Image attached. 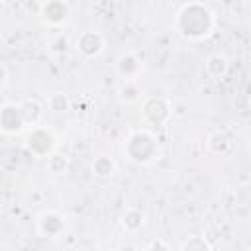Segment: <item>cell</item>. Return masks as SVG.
I'll list each match as a JSON object with an SVG mask.
<instances>
[{"label":"cell","mask_w":251,"mask_h":251,"mask_svg":"<svg viewBox=\"0 0 251 251\" xmlns=\"http://www.w3.org/2000/svg\"><path fill=\"white\" fill-rule=\"evenodd\" d=\"M175 29L188 41H202L214 33L216 16L208 6L200 2H188L182 4L175 16Z\"/></svg>","instance_id":"obj_1"},{"label":"cell","mask_w":251,"mask_h":251,"mask_svg":"<svg viewBox=\"0 0 251 251\" xmlns=\"http://www.w3.org/2000/svg\"><path fill=\"white\" fill-rule=\"evenodd\" d=\"M124 153L133 165H151L161 157V145L153 131L135 129L127 135L124 143Z\"/></svg>","instance_id":"obj_2"},{"label":"cell","mask_w":251,"mask_h":251,"mask_svg":"<svg viewBox=\"0 0 251 251\" xmlns=\"http://www.w3.org/2000/svg\"><path fill=\"white\" fill-rule=\"evenodd\" d=\"M25 149L37 157V159H47L51 153L57 151V137L55 133L45 127V126H35V127H29L27 135H25V141H24Z\"/></svg>","instance_id":"obj_3"},{"label":"cell","mask_w":251,"mask_h":251,"mask_svg":"<svg viewBox=\"0 0 251 251\" xmlns=\"http://www.w3.org/2000/svg\"><path fill=\"white\" fill-rule=\"evenodd\" d=\"M141 116H143V120L147 124L163 127L173 116V106L163 96H143V100H141Z\"/></svg>","instance_id":"obj_4"},{"label":"cell","mask_w":251,"mask_h":251,"mask_svg":"<svg viewBox=\"0 0 251 251\" xmlns=\"http://www.w3.org/2000/svg\"><path fill=\"white\" fill-rule=\"evenodd\" d=\"M25 120L20 108V102H8L0 106V131L6 135H18L25 129Z\"/></svg>","instance_id":"obj_5"},{"label":"cell","mask_w":251,"mask_h":251,"mask_svg":"<svg viewBox=\"0 0 251 251\" xmlns=\"http://www.w3.org/2000/svg\"><path fill=\"white\" fill-rule=\"evenodd\" d=\"M106 47V41H104V35L100 31H94V29H86L82 31L76 41H75V49L78 55H82L84 59H94L98 55H102Z\"/></svg>","instance_id":"obj_6"},{"label":"cell","mask_w":251,"mask_h":251,"mask_svg":"<svg viewBox=\"0 0 251 251\" xmlns=\"http://www.w3.org/2000/svg\"><path fill=\"white\" fill-rule=\"evenodd\" d=\"M35 227L41 237H59L67 227V220L57 210H45L37 216Z\"/></svg>","instance_id":"obj_7"},{"label":"cell","mask_w":251,"mask_h":251,"mask_svg":"<svg viewBox=\"0 0 251 251\" xmlns=\"http://www.w3.org/2000/svg\"><path fill=\"white\" fill-rule=\"evenodd\" d=\"M39 18L45 25H51V27H59V25H65L69 20H71V6L67 2H45L39 6Z\"/></svg>","instance_id":"obj_8"},{"label":"cell","mask_w":251,"mask_h":251,"mask_svg":"<svg viewBox=\"0 0 251 251\" xmlns=\"http://www.w3.org/2000/svg\"><path fill=\"white\" fill-rule=\"evenodd\" d=\"M116 73L120 75L122 80H137L143 73V63L135 53L124 51L116 59Z\"/></svg>","instance_id":"obj_9"},{"label":"cell","mask_w":251,"mask_h":251,"mask_svg":"<svg viewBox=\"0 0 251 251\" xmlns=\"http://www.w3.org/2000/svg\"><path fill=\"white\" fill-rule=\"evenodd\" d=\"M20 108H22V114H24V120H25V126L27 127H35L39 126L41 118H43V106L35 100V98H25L20 102Z\"/></svg>","instance_id":"obj_10"},{"label":"cell","mask_w":251,"mask_h":251,"mask_svg":"<svg viewBox=\"0 0 251 251\" xmlns=\"http://www.w3.org/2000/svg\"><path fill=\"white\" fill-rule=\"evenodd\" d=\"M118 98L124 104H137L143 100V90L137 80H122L118 86Z\"/></svg>","instance_id":"obj_11"},{"label":"cell","mask_w":251,"mask_h":251,"mask_svg":"<svg viewBox=\"0 0 251 251\" xmlns=\"http://www.w3.org/2000/svg\"><path fill=\"white\" fill-rule=\"evenodd\" d=\"M114 173H116V161L112 157H108V155L102 153V155H96L92 159V175L96 178L106 180V178H112Z\"/></svg>","instance_id":"obj_12"},{"label":"cell","mask_w":251,"mask_h":251,"mask_svg":"<svg viewBox=\"0 0 251 251\" xmlns=\"http://www.w3.org/2000/svg\"><path fill=\"white\" fill-rule=\"evenodd\" d=\"M227 69H229V63H227V59L224 55H212V57H208V61L204 65L206 75L210 78H214V80L224 78L226 73H227Z\"/></svg>","instance_id":"obj_13"},{"label":"cell","mask_w":251,"mask_h":251,"mask_svg":"<svg viewBox=\"0 0 251 251\" xmlns=\"http://www.w3.org/2000/svg\"><path fill=\"white\" fill-rule=\"evenodd\" d=\"M122 227L126 229V231H129V233H133V231H137V229H141L143 227V224H145V214L139 210V208H127L124 214H122Z\"/></svg>","instance_id":"obj_14"},{"label":"cell","mask_w":251,"mask_h":251,"mask_svg":"<svg viewBox=\"0 0 251 251\" xmlns=\"http://www.w3.org/2000/svg\"><path fill=\"white\" fill-rule=\"evenodd\" d=\"M206 147H208V151L214 153V155H226V153L231 149V141H229V137H227L226 133L214 131V133L208 137Z\"/></svg>","instance_id":"obj_15"},{"label":"cell","mask_w":251,"mask_h":251,"mask_svg":"<svg viewBox=\"0 0 251 251\" xmlns=\"http://www.w3.org/2000/svg\"><path fill=\"white\" fill-rule=\"evenodd\" d=\"M45 167H47V171H49L51 175H65V173L69 171L71 163H69V157H67L65 153L55 151V153H51V155L45 159Z\"/></svg>","instance_id":"obj_16"},{"label":"cell","mask_w":251,"mask_h":251,"mask_svg":"<svg viewBox=\"0 0 251 251\" xmlns=\"http://www.w3.org/2000/svg\"><path fill=\"white\" fill-rule=\"evenodd\" d=\"M47 108L55 114H65V112L71 110V100L65 92H53L47 98Z\"/></svg>","instance_id":"obj_17"},{"label":"cell","mask_w":251,"mask_h":251,"mask_svg":"<svg viewBox=\"0 0 251 251\" xmlns=\"http://www.w3.org/2000/svg\"><path fill=\"white\" fill-rule=\"evenodd\" d=\"M180 251H212V247L204 235H190L182 241Z\"/></svg>","instance_id":"obj_18"},{"label":"cell","mask_w":251,"mask_h":251,"mask_svg":"<svg viewBox=\"0 0 251 251\" xmlns=\"http://www.w3.org/2000/svg\"><path fill=\"white\" fill-rule=\"evenodd\" d=\"M145 251H169V245H167L163 239H153V241L145 247Z\"/></svg>","instance_id":"obj_19"},{"label":"cell","mask_w":251,"mask_h":251,"mask_svg":"<svg viewBox=\"0 0 251 251\" xmlns=\"http://www.w3.org/2000/svg\"><path fill=\"white\" fill-rule=\"evenodd\" d=\"M6 78H8V73H6V67L0 63V88L6 84Z\"/></svg>","instance_id":"obj_20"}]
</instances>
